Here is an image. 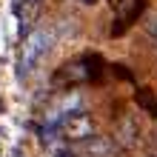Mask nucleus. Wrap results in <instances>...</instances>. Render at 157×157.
I'll return each instance as SVG.
<instances>
[{
	"instance_id": "7ed1b4c3",
	"label": "nucleus",
	"mask_w": 157,
	"mask_h": 157,
	"mask_svg": "<svg viewBox=\"0 0 157 157\" xmlns=\"http://www.w3.org/2000/svg\"><path fill=\"white\" fill-rule=\"evenodd\" d=\"M60 134L66 137V140H89V137H94V120H91V114L77 109V112L63 117Z\"/></svg>"
},
{
	"instance_id": "f03ea898",
	"label": "nucleus",
	"mask_w": 157,
	"mask_h": 157,
	"mask_svg": "<svg viewBox=\"0 0 157 157\" xmlns=\"http://www.w3.org/2000/svg\"><path fill=\"white\" fill-rule=\"evenodd\" d=\"M103 77V60L97 54H83V57L66 63L54 75V86H77V83L100 80Z\"/></svg>"
},
{
	"instance_id": "ddd939ff",
	"label": "nucleus",
	"mask_w": 157,
	"mask_h": 157,
	"mask_svg": "<svg viewBox=\"0 0 157 157\" xmlns=\"http://www.w3.org/2000/svg\"><path fill=\"white\" fill-rule=\"evenodd\" d=\"M34 3H37V0H34Z\"/></svg>"
},
{
	"instance_id": "39448f33",
	"label": "nucleus",
	"mask_w": 157,
	"mask_h": 157,
	"mask_svg": "<svg viewBox=\"0 0 157 157\" xmlns=\"http://www.w3.org/2000/svg\"><path fill=\"white\" fill-rule=\"evenodd\" d=\"M83 151L89 157H112L114 154V143L109 137H89L83 140Z\"/></svg>"
},
{
	"instance_id": "20e7f679",
	"label": "nucleus",
	"mask_w": 157,
	"mask_h": 157,
	"mask_svg": "<svg viewBox=\"0 0 157 157\" xmlns=\"http://www.w3.org/2000/svg\"><path fill=\"white\" fill-rule=\"evenodd\" d=\"M114 9H117V17H114V26H112V37H120L143 14L146 0H114Z\"/></svg>"
},
{
	"instance_id": "0eeeda50",
	"label": "nucleus",
	"mask_w": 157,
	"mask_h": 157,
	"mask_svg": "<svg viewBox=\"0 0 157 157\" xmlns=\"http://www.w3.org/2000/svg\"><path fill=\"white\" fill-rule=\"evenodd\" d=\"M117 140L126 143V146H132L137 140V123H134L132 117H126V120H120V123H117Z\"/></svg>"
},
{
	"instance_id": "9d476101",
	"label": "nucleus",
	"mask_w": 157,
	"mask_h": 157,
	"mask_svg": "<svg viewBox=\"0 0 157 157\" xmlns=\"http://www.w3.org/2000/svg\"><path fill=\"white\" fill-rule=\"evenodd\" d=\"M114 69H117V75H120V77H126V80H132V71H126V66H114Z\"/></svg>"
},
{
	"instance_id": "9b49d317",
	"label": "nucleus",
	"mask_w": 157,
	"mask_h": 157,
	"mask_svg": "<svg viewBox=\"0 0 157 157\" xmlns=\"http://www.w3.org/2000/svg\"><path fill=\"white\" fill-rule=\"evenodd\" d=\"M77 3H83V6H94L97 0H77Z\"/></svg>"
},
{
	"instance_id": "6e6552de",
	"label": "nucleus",
	"mask_w": 157,
	"mask_h": 157,
	"mask_svg": "<svg viewBox=\"0 0 157 157\" xmlns=\"http://www.w3.org/2000/svg\"><path fill=\"white\" fill-rule=\"evenodd\" d=\"M137 106L143 112H149L151 117H157V97H154L151 89H137Z\"/></svg>"
},
{
	"instance_id": "423d86ee",
	"label": "nucleus",
	"mask_w": 157,
	"mask_h": 157,
	"mask_svg": "<svg viewBox=\"0 0 157 157\" xmlns=\"http://www.w3.org/2000/svg\"><path fill=\"white\" fill-rule=\"evenodd\" d=\"M34 12H37V3H34V0H17L14 3V14H17V20H20V32H26L32 26Z\"/></svg>"
},
{
	"instance_id": "f8f14e48",
	"label": "nucleus",
	"mask_w": 157,
	"mask_h": 157,
	"mask_svg": "<svg viewBox=\"0 0 157 157\" xmlns=\"http://www.w3.org/2000/svg\"><path fill=\"white\" fill-rule=\"evenodd\" d=\"M151 157H157V154H151Z\"/></svg>"
},
{
	"instance_id": "f257e3e1",
	"label": "nucleus",
	"mask_w": 157,
	"mask_h": 157,
	"mask_svg": "<svg viewBox=\"0 0 157 157\" xmlns=\"http://www.w3.org/2000/svg\"><path fill=\"white\" fill-rule=\"evenodd\" d=\"M52 43H54V34L49 29H34L26 34V40L20 46V60H17V77H29L34 66L52 52Z\"/></svg>"
},
{
	"instance_id": "1a4fd4ad",
	"label": "nucleus",
	"mask_w": 157,
	"mask_h": 157,
	"mask_svg": "<svg viewBox=\"0 0 157 157\" xmlns=\"http://www.w3.org/2000/svg\"><path fill=\"white\" fill-rule=\"evenodd\" d=\"M146 32H149V37L157 43V20H149V23H146Z\"/></svg>"
}]
</instances>
